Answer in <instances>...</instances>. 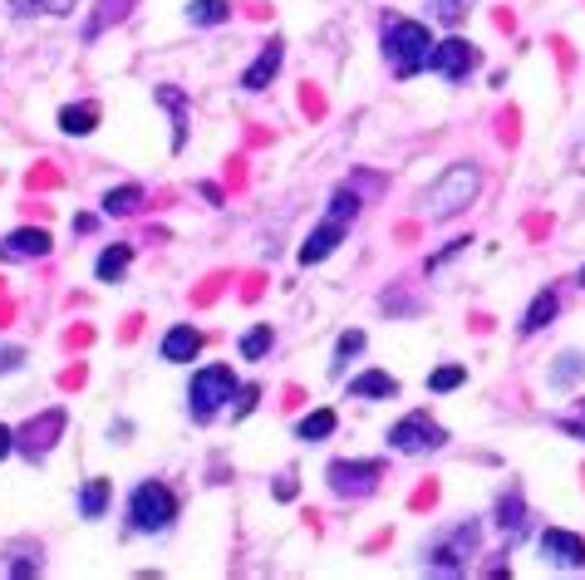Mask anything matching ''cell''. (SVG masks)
Here are the masks:
<instances>
[{
	"mask_svg": "<svg viewBox=\"0 0 585 580\" xmlns=\"http://www.w3.org/2000/svg\"><path fill=\"white\" fill-rule=\"evenodd\" d=\"M394 394H399V379L384 374V369H369V374L350 379V399H394Z\"/></svg>",
	"mask_w": 585,
	"mask_h": 580,
	"instance_id": "2e32d148",
	"label": "cell"
},
{
	"mask_svg": "<svg viewBox=\"0 0 585 580\" xmlns=\"http://www.w3.org/2000/svg\"><path fill=\"white\" fill-rule=\"evenodd\" d=\"M581 374H585V354H561V359L551 364V384H556V389H571Z\"/></svg>",
	"mask_w": 585,
	"mask_h": 580,
	"instance_id": "d4e9b609",
	"label": "cell"
},
{
	"mask_svg": "<svg viewBox=\"0 0 585 580\" xmlns=\"http://www.w3.org/2000/svg\"><path fill=\"white\" fill-rule=\"evenodd\" d=\"M497 526L507 531V541H517V536L527 531V502H522V487L502 492V502H497Z\"/></svg>",
	"mask_w": 585,
	"mask_h": 580,
	"instance_id": "9a60e30c",
	"label": "cell"
},
{
	"mask_svg": "<svg viewBox=\"0 0 585 580\" xmlns=\"http://www.w3.org/2000/svg\"><path fill=\"white\" fill-rule=\"evenodd\" d=\"M477 187H482V173H477L472 163H453L448 173L423 192V217H428V222H453L458 212L472 207Z\"/></svg>",
	"mask_w": 585,
	"mask_h": 580,
	"instance_id": "7a4b0ae2",
	"label": "cell"
},
{
	"mask_svg": "<svg viewBox=\"0 0 585 580\" xmlns=\"http://www.w3.org/2000/svg\"><path fill=\"white\" fill-rule=\"evenodd\" d=\"M271 340H276V335H271V325H256V330H246V335H241V354H246V359H261V354L271 349Z\"/></svg>",
	"mask_w": 585,
	"mask_h": 580,
	"instance_id": "83f0119b",
	"label": "cell"
},
{
	"mask_svg": "<svg viewBox=\"0 0 585 580\" xmlns=\"http://www.w3.org/2000/svg\"><path fill=\"white\" fill-rule=\"evenodd\" d=\"M541 556L561 571H585V536L576 531H561V526H546L541 531Z\"/></svg>",
	"mask_w": 585,
	"mask_h": 580,
	"instance_id": "ba28073f",
	"label": "cell"
},
{
	"mask_svg": "<svg viewBox=\"0 0 585 580\" xmlns=\"http://www.w3.org/2000/svg\"><path fill=\"white\" fill-rule=\"evenodd\" d=\"M50 232H40V227H20V232H10L0 241V261H25V256H50Z\"/></svg>",
	"mask_w": 585,
	"mask_h": 580,
	"instance_id": "7c38bea8",
	"label": "cell"
},
{
	"mask_svg": "<svg viewBox=\"0 0 585 580\" xmlns=\"http://www.w3.org/2000/svg\"><path fill=\"white\" fill-rule=\"evenodd\" d=\"M158 104H168V109H173V123H177L173 148H182V138H187V109H182V94H177V89H158Z\"/></svg>",
	"mask_w": 585,
	"mask_h": 580,
	"instance_id": "4316f807",
	"label": "cell"
},
{
	"mask_svg": "<svg viewBox=\"0 0 585 580\" xmlns=\"http://www.w3.org/2000/svg\"><path fill=\"white\" fill-rule=\"evenodd\" d=\"M251 404H256V389H241V404H236L232 418H246V413H251Z\"/></svg>",
	"mask_w": 585,
	"mask_h": 580,
	"instance_id": "836d02e7",
	"label": "cell"
},
{
	"mask_svg": "<svg viewBox=\"0 0 585 580\" xmlns=\"http://www.w3.org/2000/svg\"><path fill=\"white\" fill-rule=\"evenodd\" d=\"M10 448H15V433H10V428H5V423H0V458H5V453H10Z\"/></svg>",
	"mask_w": 585,
	"mask_h": 580,
	"instance_id": "d590c367",
	"label": "cell"
},
{
	"mask_svg": "<svg viewBox=\"0 0 585 580\" xmlns=\"http://www.w3.org/2000/svg\"><path fill=\"white\" fill-rule=\"evenodd\" d=\"M463 379H468V369H463V364H443V369H433V374H428V389H433V394H448V389H458Z\"/></svg>",
	"mask_w": 585,
	"mask_h": 580,
	"instance_id": "484cf974",
	"label": "cell"
},
{
	"mask_svg": "<svg viewBox=\"0 0 585 580\" xmlns=\"http://www.w3.org/2000/svg\"><path fill=\"white\" fill-rule=\"evenodd\" d=\"M74 5L79 0H10V10L20 20H30V15H74Z\"/></svg>",
	"mask_w": 585,
	"mask_h": 580,
	"instance_id": "603a6c76",
	"label": "cell"
},
{
	"mask_svg": "<svg viewBox=\"0 0 585 580\" xmlns=\"http://www.w3.org/2000/svg\"><path fill=\"white\" fill-rule=\"evenodd\" d=\"M138 207H143V187L138 182H123V187L104 192V217H133Z\"/></svg>",
	"mask_w": 585,
	"mask_h": 580,
	"instance_id": "e0dca14e",
	"label": "cell"
},
{
	"mask_svg": "<svg viewBox=\"0 0 585 580\" xmlns=\"http://www.w3.org/2000/svg\"><path fill=\"white\" fill-rule=\"evenodd\" d=\"M472 64H477V50H472L468 40H458V35L438 40V50H433V69H438L443 79L463 84V79H468V74H472Z\"/></svg>",
	"mask_w": 585,
	"mask_h": 580,
	"instance_id": "30bf717a",
	"label": "cell"
},
{
	"mask_svg": "<svg viewBox=\"0 0 585 580\" xmlns=\"http://www.w3.org/2000/svg\"><path fill=\"white\" fill-rule=\"evenodd\" d=\"M472 556H477V522H458L423 551V571L428 576H463Z\"/></svg>",
	"mask_w": 585,
	"mask_h": 580,
	"instance_id": "3957f363",
	"label": "cell"
},
{
	"mask_svg": "<svg viewBox=\"0 0 585 580\" xmlns=\"http://www.w3.org/2000/svg\"><path fill=\"white\" fill-rule=\"evenodd\" d=\"M20 364H25V349L0 345V374H10V369H20Z\"/></svg>",
	"mask_w": 585,
	"mask_h": 580,
	"instance_id": "d6a6232c",
	"label": "cell"
},
{
	"mask_svg": "<svg viewBox=\"0 0 585 580\" xmlns=\"http://www.w3.org/2000/svg\"><path fill=\"white\" fill-rule=\"evenodd\" d=\"M187 20L192 25H227L232 20V5L227 0H192L187 5Z\"/></svg>",
	"mask_w": 585,
	"mask_h": 580,
	"instance_id": "7402d4cb",
	"label": "cell"
},
{
	"mask_svg": "<svg viewBox=\"0 0 585 580\" xmlns=\"http://www.w3.org/2000/svg\"><path fill=\"white\" fill-rule=\"evenodd\" d=\"M379 463H330V492H340V497H369L374 487H379Z\"/></svg>",
	"mask_w": 585,
	"mask_h": 580,
	"instance_id": "9c48e42d",
	"label": "cell"
},
{
	"mask_svg": "<svg viewBox=\"0 0 585 580\" xmlns=\"http://www.w3.org/2000/svg\"><path fill=\"white\" fill-rule=\"evenodd\" d=\"M197 354H202V330L173 325V330L163 335V359H168V364H187V359H197Z\"/></svg>",
	"mask_w": 585,
	"mask_h": 580,
	"instance_id": "5bb4252c",
	"label": "cell"
},
{
	"mask_svg": "<svg viewBox=\"0 0 585 580\" xmlns=\"http://www.w3.org/2000/svg\"><path fill=\"white\" fill-rule=\"evenodd\" d=\"M428 5H433L428 15H433L438 25H458V20L468 15V0H428Z\"/></svg>",
	"mask_w": 585,
	"mask_h": 580,
	"instance_id": "f1b7e54d",
	"label": "cell"
},
{
	"mask_svg": "<svg viewBox=\"0 0 585 580\" xmlns=\"http://www.w3.org/2000/svg\"><path fill=\"white\" fill-rule=\"evenodd\" d=\"M359 349H364V330H345V335H340V345H335V354H340V364H345V359L359 354ZM340 364H335V369H340Z\"/></svg>",
	"mask_w": 585,
	"mask_h": 580,
	"instance_id": "1f68e13d",
	"label": "cell"
},
{
	"mask_svg": "<svg viewBox=\"0 0 585 580\" xmlns=\"http://www.w3.org/2000/svg\"><path fill=\"white\" fill-rule=\"evenodd\" d=\"M128 261H133V251H128V246H109V251L99 256V266H94V271H99V281H109V286H114V281H123Z\"/></svg>",
	"mask_w": 585,
	"mask_h": 580,
	"instance_id": "cb8c5ba5",
	"label": "cell"
},
{
	"mask_svg": "<svg viewBox=\"0 0 585 580\" xmlns=\"http://www.w3.org/2000/svg\"><path fill=\"white\" fill-rule=\"evenodd\" d=\"M576 281H581V286H585V266H581V276H576Z\"/></svg>",
	"mask_w": 585,
	"mask_h": 580,
	"instance_id": "74e56055",
	"label": "cell"
},
{
	"mask_svg": "<svg viewBox=\"0 0 585 580\" xmlns=\"http://www.w3.org/2000/svg\"><path fill=\"white\" fill-rule=\"evenodd\" d=\"M330 433H335V413H330V408L305 413V418H300V428H295V438H305V443H325Z\"/></svg>",
	"mask_w": 585,
	"mask_h": 580,
	"instance_id": "ffe728a7",
	"label": "cell"
},
{
	"mask_svg": "<svg viewBox=\"0 0 585 580\" xmlns=\"http://www.w3.org/2000/svg\"><path fill=\"white\" fill-rule=\"evenodd\" d=\"M345 232H350V222H345V217H330V212H325V222H320V227L310 232V241L300 246V261H305V266L325 261V256H330V251H335V246L345 241Z\"/></svg>",
	"mask_w": 585,
	"mask_h": 580,
	"instance_id": "8fae6325",
	"label": "cell"
},
{
	"mask_svg": "<svg viewBox=\"0 0 585 580\" xmlns=\"http://www.w3.org/2000/svg\"><path fill=\"white\" fill-rule=\"evenodd\" d=\"M177 522V497L168 482H138L128 497V526L133 531H168Z\"/></svg>",
	"mask_w": 585,
	"mask_h": 580,
	"instance_id": "277c9868",
	"label": "cell"
},
{
	"mask_svg": "<svg viewBox=\"0 0 585 580\" xmlns=\"http://www.w3.org/2000/svg\"><path fill=\"white\" fill-rule=\"evenodd\" d=\"M232 394H241V384H236L232 369H227V364H207V369H197V374H192L187 408H192V418H197V423H207V418L227 404Z\"/></svg>",
	"mask_w": 585,
	"mask_h": 580,
	"instance_id": "5b68a950",
	"label": "cell"
},
{
	"mask_svg": "<svg viewBox=\"0 0 585 580\" xmlns=\"http://www.w3.org/2000/svg\"><path fill=\"white\" fill-rule=\"evenodd\" d=\"M0 576H40V561H35V556H15V561H0Z\"/></svg>",
	"mask_w": 585,
	"mask_h": 580,
	"instance_id": "4dcf8cb0",
	"label": "cell"
},
{
	"mask_svg": "<svg viewBox=\"0 0 585 580\" xmlns=\"http://www.w3.org/2000/svg\"><path fill=\"white\" fill-rule=\"evenodd\" d=\"M276 497H281V502H291V497H295V477H291V472L276 482Z\"/></svg>",
	"mask_w": 585,
	"mask_h": 580,
	"instance_id": "e575fe53",
	"label": "cell"
},
{
	"mask_svg": "<svg viewBox=\"0 0 585 580\" xmlns=\"http://www.w3.org/2000/svg\"><path fill=\"white\" fill-rule=\"evenodd\" d=\"M94 123H99V109H94V104H69V109H59V128H64L69 138L94 133Z\"/></svg>",
	"mask_w": 585,
	"mask_h": 580,
	"instance_id": "d6986e66",
	"label": "cell"
},
{
	"mask_svg": "<svg viewBox=\"0 0 585 580\" xmlns=\"http://www.w3.org/2000/svg\"><path fill=\"white\" fill-rule=\"evenodd\" d=\"M566 433H576V438L585 443V423H566Z\"/></svg>",
	"mask_w": 585,
	"mask_h": 580,
	"instance_id": "8d00e7d4",
	"label": "cell"
},
{
	"mask_svg": "<svg viewBox=\"0 0 585 580\" xmlns=\"http://www.w3.org/2000/svg\"><path fill=\"white\" fill-rule=\"evenodd\" d=\"M123 10H128V0H104V10H99V20H89V30H84V35L94 40V35H99V30H104L109 20H118Z\"/></svg>",
	"mask_w": 585,
	"mask_h": 580,
	"instance_id": "f546056e",
	"label": "cell"
},
{
	"mask_svg": "<svg viewBox=\"0 0 585 580\" xmlns=\"http://www.w3.org/2000/svg\"><path fill=\"white\" fill-rule=\"evenodd\" d=\"M281 59H286V50H281V40H271L261 55L251 59V69L241 74V89H251V94H261L271 79H276V69H281Z\"/></svg>",
	"mask_w": 585,
	"mask_h": 580,
	"instance_id": "4fadbf2b",
	"label": "cell"
},
{
	"mask_svg": "<svg viewBox=\"0 0 585 580\" xmlns=\"http://www.w3.org/2000/svg\"><path fill=\"white\" fill-rule=\"evenodd\" d=\"M556 310H561V300H556V290H541V295L531 300L527 320H522V335H536V330H546V325L556 320Z\"/></svg>",
	"mask_w": 585,
	"mask_h": 580,
	"instance_id": "ac0fdd59",
	"label": "cell"
},
{
	"mask_svg": "<svg viewBox=\"0 0 585 580\" xmlns=\"http://www.w3.org/2000/svg\"><path fill=\"white\" fill-rule=\"evenodd\" d=\"M433 50H438V40L428 35V25H418L409 15H384V59L399 79L433 69Z\"/></svg>",
	"mask_w": 585,
	"mask_h": 580,
	"instance_id": "6da1fadb",
	"label": "cell"
},
{
	"mask_svg": "<svg viewBox=\"0 0 585 580\" xmlns=\"http://www.w3.org/2000/svg\"><path fill=\"white\" fill-rule=\"evenodd\" d=\"M104 507H109V477H89L84 492H79V512L84 517H104Z\"/></svg>",
	"mask_w": 585,
	"mask_h": 580,
	"instance_id": "44dd1931",
	"label": "cell"
},
{
	"mask_svg": "<svg viewBox=\"0 0 585 580\" xmlns=\"http://www.w3.org/2000/svg\"><path fill=\"white\" fill-rule=\"evenodd\" d=\"M448 443V433L428 418V413H404L394 428H389V448L394 453H433V448H443Z\"/></svg>",
	"mask_w": 585,
	"mask_h": 580,
	"instance_id": "8992f818",
	"label": "cell"
},
{
	"mask_svg": "<svg viewBox=\"0 0 585 580\" xmlns=\"http://www.w3.org/2000/svg\"><path fill=\"white\" fill-rule=\"evenodd\" d=\"M59 433H64V408H45L40 418H30V423L15 433V448H20L25 458H45V453L55 448Z\"/></svg>",
	"mask_w": 585,
	"mask_h": 580,
	"instance_id": "52a82bcc",
	"label": "cell"
}]
</instances>
